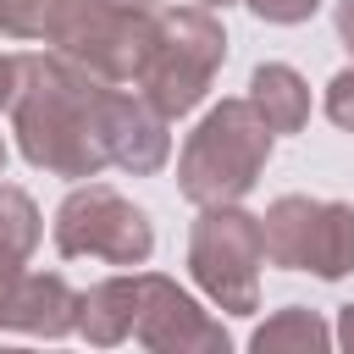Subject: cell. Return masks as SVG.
Returning <instances> with one entry per match:
<instances>
[{
	"label": "cell",
	"instance_id": "6da1fadb",
	"mask_svg": "<svg viewBox=\"0 0 354 354\" xmlns=\"http://www.w3.org/2000/svg\"><path fill=\"white\" fill-rule=\"evenodd\" d=\"M343 28H348V33H354V6H348V11H343Z\"/></svg>",
	"mask_w": 354,
	"mask_h": 354
}]
</instances>
